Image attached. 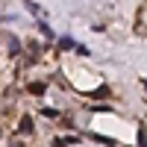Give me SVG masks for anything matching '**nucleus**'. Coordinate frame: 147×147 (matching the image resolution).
<instances>
[{"instance_id":"nucleus-2","label":"nucleus","mask_w":147,"mask_h":147,"mask_svg":"<svg viewBox=\"0 0 147 147\" xmlns=\"http://www.w3.org/2000/svg\"><path fill=\"white\" fill-rule=\"evenodd\" d=\"M21 132H24V136H30V132H32V121H30V118L21 121Z\"/></svg>"},{"instance_id":"nucleus-3","label":"nucleus","mask_w":147,"mask_h":147,"mask_svg":"<svg viewBox=\"0 0 147 147\" xmlns=\"http://www.w3.org/2000/svg\"><path fill=\"white\" fill-rule=\"evenodd\" d=\"M59 47H62V50H65V47H77V44H74L71 38H59Z\"/></svg>"},{"instance_id":"nucleus-1","label":"nucleus","mask_w":147,"mask_h":147,"mask_svg":"<svg viewBox=\"0 0 147 147\" xmlns=\"http://www.w3.org/2000/svg\"><path fill=\"white\" fill-rule=\"evenodd\" d=\"M44 82H30V94H44Z\"/></svg>"}]
</instances>
